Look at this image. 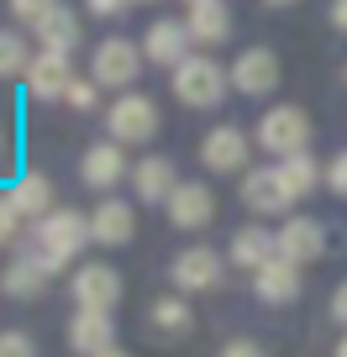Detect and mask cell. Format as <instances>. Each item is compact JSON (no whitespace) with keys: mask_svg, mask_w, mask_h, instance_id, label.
<instances>
[{"mask_svg":"<svg viewBox=\"0 0 347 357\" xmlns=\"http://www.w3.org/2000/svg\"><path fill=\"white\" fill-rule=\"evenodd\" d=\"M242 205L258 211V215H279V211L295 205V195L284 190L279 168H247V174H242Z\"/></svg>","mask_w":347,"mask_h":357,"instance_id":"cell-12","label":"cell"},{"mask_svg":"<svg viewBox=\"0 0 347 357\" xmlns=\"http://www.w3.org/2000/svg\"><path fill=\"white\" fill-rule=\"evenodd\" d=\"M190 6H200V0H190Z\"/></svg>","mask_w":347,"mask_h":357,"instance_id":"cell-41","label":"cell"},{"mask_svg":"<svg viewBox=\"0 0 347 357\" xmlns=\"http://www.w3.org/2000/svg\"><path fill=\"white\" fill-rule=\"evenodd\" d=\"M142 63H147L142 43H132V37H105V43L90 53V79L101 89H126V84H137Z\"/></svg>","mask_w":347,"mask_h":357,"instance_id":"cell-5","label":"cell"},{"mask_svg":"<svg viewBox=\"0 0 347 357\" xmlns=\"http://www.w3.org/2000/svg\"><path fill=\"white\" fill-rule=\"evenodd\" d=\"M132 236H137V215H132V205H126V200H101L90 211V242L126 247Z\"/></svg>","mask_w":347,"mask_h":357,"instance_id":"cell-15","label":"cell"},{"mask_svg":"<svg viewBox=\"0 0 347 357\" xmlns=\"http://www.w3.org/2000/svg\"><path fill=\"white\" fill-rule=\"evenodd\" d=\"M221 357H263V347L247 342V336H237V342H226V347H221Z\"/></svg>","mask_w":347,"mask_h":357,"instance_id":"cell-34","label":"cell"},{"mask_svg":"<svg viewBox=\"0 0 347 357\" xmlns=\"http://www.w3.org/2000/svg\"><path fill=\"white\" fill-rule=\"evenodd\" d=\"M27 84H32L37 100H64V89L74 84V68H68V58H64V53H32Z\"/></svg>","mask_w":347,"mask_h":357,"instance_id":"cell-19","label":"cell"},{"mask_svg":"<svg viewBox=\"0 0 347 357\" xmlns=\"http://www.w3.org/2000/svg\"><path fill=\"white\" fill-rule=\"evenodd\" d=\"M68 347H74L79 357H101L116 347V321L105 310H74V321H68Z\"/></svg>","mask_w":347,"mask_h":357,"instance_id":"cell-14","label":"cell"},{"mask_svg":"<svg viewBox=\"0 0 347 357\" xmlns=\"http://www.w3.org/2000/svg\"><path fill=\"white\" fill-rule=\"evenodd\" d=\"M47 279H53V273H47V268L37 263V252H32V247H27V252H16L11 263L0 268V289L11 294V300H37V294L47 289Z\"/></svg>","mask_w":347,"mask_h":357,"instance_id":"cell-17","label":"cell"},{"mask_svg":"<svg viewBox=\"0 0 347 357\" xmlns=\"http://www.w3.org/2000/svg\"><path fill=\"white\" fill-rule=\"evenodd\" d=\"M121 300V273L111 263H79L74 268V305L79 310H105Z\"/></svg>","mask_w":347,"mask_h":357,"instance_id":"cell-6","label":"cell"},{"mask_svg":"<svg viewBox=\"0 0 347 357\" xmlns=\"http://www.w3.org/2000/svg\"><path fill=\"white\" fill-rule=\"evenodd\" d=\"M147 326L163 331V336H184L195 326V315H190V305H184L179 294H163V300H153V310H147Z\"/></svg>","mask_w":347,"mask_h":357,"instance_id":"cell-26","label":"cell"},{"mask_svg":"<svg viewBox=\"0 0 347 357\" xmlns=\"http://www.w3.org/2000/svg\"><path fill=\"white\" fill-rule=\"evenodd\" d=\"M64 100L74 105V111H95V105H101V84H95V79H74V84L64 89Z\"/></svg>","mask_w":347,"mask_h":357,"instance_id":"cell-28","label":"cell"},{"mask_svg":"<svg viewBox=\"0 0 347 357\" xmlns=\"http://www.w3.org/2000/svg\"><path fill=\"white\" fill-rule=\"evenodd\" d=\"M0 357H37V342L27 331H0Z\"/></svg>","mask_w":347,"mask_h":357,"instance_id":"cell-30","label":"cell"},{"mask_svg":"<svg viewBox=\"0 0 347 357\" xmlns=\"http://www.w3.org/2000/svg\"><path fill=\"white\" fill-rule=\"evenodd\" d=\"M200 163L211 168V174H247V137L242 126H216V132L200 137Z\"/></svg>","mask_w":347,"mask_h":357,"instance_id":"cell-7","label":"cell"},{"mask_svg":"<svg viewBox=\"0 0 347 357\" xmlns=\"http://www.w3.org/2000/svg\"><path fill=\"white\" fill-rule=\"evenodd\" d=\"M132 6H153V0H132Z\"/></svg>","mask_w":347,"mask_h":357,"instance_id":"cell-40","label":"cell"},{"mask_svg":"<svg viewBox=\"0 0 347 357\" xmlns=\"http://www.w3.org/2000/svg\"><path fill=\"white\" fill-rule=\"evenodd\" d=\"M226 84H232V74L205 53H190L174 68V95H179V105H190V111H216V105L226 100Z\"/></svg>","mask_w":347,"mask_h":357,"instance_id":"cell-2","label":"cell"},{"mask_svg":"<svg viewBox=\"0 0 347 357\" xmlns=\"http://www.w3.org/2000/svg\"><path fill=\"white\" fill-rule=\"evenodd\" d=\"M168 221L179 231H200V226L216 221V195L205 190L200 178H179V190L168 195Z\"/></svg>","mask_w":347,"mask_h":357,"instance_id":"cell-9","label":"cell"},{"mask_svg":"<svg viewBox=\"0 0 347 357\" xmlns=\"http://www.w3.org/2000/svg\"><path fill=\"white\" fill-rule=\"evenodd\" d=\"M326 190H332V195H347V153H337L332 163H326Z\"/></svg>","mask_w":347,"mask_h":357,"instance_id":"cell-32","label":"cell"},{"mask_svg":"<svg viewBox=\"0 0 347 357\" xmlns=\"http://www.w3.org/2000/svg\"><path fill=\"white\" fill-rule=\"evenodd\" d=\"M332 26H337V32H347V0H332Z\"/></svg>","mask_w":347,"mask_h":357,"instance_id":"cell-36","label":"cell"},{"mask_svg":"<svg viewBox=\"0 0 347 357\" xmlns=\"http://www.w3.org/2000/svg\"><path fill=\"white\" fill-rule=\"evenodd\" d=\"M253 289H258L263 305H290V300H300V268L284 263V257H274L269 268L253 273Z\"/></svg>","mask_w":347,"mask_h":357,"instance_id":"cell-21","label":"cell"},{"mask_svg":"<svg viewBox=\"0 0 347 357\" xmlns=\"http://www.w3.org/2000/svg\"><path fill=\"white\" fill-rule=\"evenodd\" d=\"M79 178L90 184V190H116L121 178H132V163H126L121 142H95L79 163Z\"/></svg>","mask_w":347,"mask_h":357,"instance_id":"cell-13","label":"cell"},{"mask_svg":"<svg viewBox=\"0 0 347 357\" xmlns=\"http://www.w3.org/2000/svg\"><path fill=\"white\" fill-rule=\"evenodd\" d=\"M279 178H284V190H290L295 200H300V195H311L316 184L326 178V168L316 163L311 153H295V158H284V163H279Z\"/></svg>","mask_w":347,"mask_h":357,"instance_id":"cell-25","label":"cell"},{"mask_svg":"<svg viewBox=\"0 0 347 357\" xmlns=\"http://www.w3.org/2000/svg\"><path fill=\"white\" fill-rule=\"evenodd\" d=\"M232 89H242V95H274V89H279V58H274V47H247V53H237Z\"/></svg>","mask_w":347,"mask_h":357,"instance_id":"cell-11","label":"cell"},{"mask_svg":"<svg viewBox=\"0 0 347 357\" xmlns=\"http://www.w3.org/2000/svg\"><path fill=\"white\" fill-rule=\"evenodd\" d=\"M53 6H58V0H11V16H16V22H27V26L37 32V26L47 22V11H53Z\"/></svg>","mask_w":347,"mask_h":357,"instance_id":"cell-29","label":"cell"},{"mask_svg":"<svg viewBox=\"0 0 347 357\" xmlns=\"http://www.w3.org/2000/svg\"><path fill=\"white\" fill-rule=\"evenodd\" d=\"M27 68H32V47H27L22 32H0V79H22Z\"/></svg>","mask_w":347,"mask_h":357,"instance_id":"cell-27","label":"cell"},{"mask_svg":"<svg viewBox=\"0 0 347 357\" xmlns=\"http://www.w3.org/2000/svg\"><path fill=\"white\" fill-rule=\"evenodd\" d=\"M274 257H279V236L263 231V226H242V231L232 236V263H237V268H247V273L269 268Z\"/></svg>","mask_w":347,"mask_h":357,"instance_id":"cell-22","label":"cell"},{"mask_svg":"<svg viewBox=\"0 0 347 357\" xmlns=\"http://www.w3.org/2000/svg\"><path fill=\"white\" fill-rule=\"evenodd\" d=\"M174 190H179V174H174L168 158H142V163H132V195L142 205H168Z\"/></svg>","mask_w":347,"mask_h":357,"instance_id":"cell-16","label":"cell"},{"mask_svg":"<svg viewBox=\"0 0 347 357\" xmlns=\"http://www.w3.org/2000/svg\"><path fill=\"white\" fill-rule=\"evenodd\" d=\"M37 43H43V53H74L79 47V16H74V6H53L47 11V22L37 26Z\"/></svg>","mask_w":347,"mask_h":357,"instance_id":"cell-24","label":"cell"},{"mask_svg":"<svg viewBox=\"0 0 347 357\" xmlns=\"http://www.w3.org/2000/svg\"><path fill=\"white\" fill-rule=\"evenodd\" d=\"M6 195H11V205H16V215H22V221H43V215L58 211V205H53V184H47L43 174H22Z\"/></svg>","mask_w":347,"mask_h":357,"instance_id":"cell-23","label":"cell"},{"mask_svg":"<svg viewBox=\"0 0 347 357\" xmlns=\"http://www.w3.org/2000/svg\"><path fill=\"white\" fill-rule=\"evenodd\" d=\"M101 357H132V352H121V347H111V352H101Z\"/></svg>","mask_w":347,"mask_h":357,"instance_id":"cell-37","label":"cell"},{"mask_svg":"<svg viewBox=\"0 0 347 357\" xmlns=\"http://www.w3.org/2000/svg\"><path fill=\"white\" fill-rule=\"evenodd\" d=\"M16 231H22V215H16L11 195H0V247H6V242H16Z\"/></svg>","mask_w":347,"mask_h":357,"instance_id":"cell-31","label":"cell"},{"mask_svg":"<svg viewBox=\"0 0 347 357\" xmlns=\"http://www.w3.org/2000/svg\"><path fill=\"white\" fill-rule=\"evenodd\" d=\"M126 6H132V0H84V11H90V16H121Z\"/></svg>","mask_w":347,"mask_h":357,"instance_id":"cell-33","label":"cell"},{"mask_svg":"<svg viewBox=\"0 0 347 357\" xmlns=\"http://www.w3.org/2000/svg\"><path fill=\"white\" fill-rule=\"evenodd\" d=\"M184 26H190V43L216 47V43L232 37V11H226V0H200V6H190Z\"/></svg>","mask_w":347,"mask_h":357,"instance_id":"cell-20","label":"cell"},{"mask_svg":"<svg viewBox=\"0 0 347 357\" xmlns=\"http://www.w3.org/2000/svg\"><path fill=\"white\" fill-rule=\"evenodd\" d=\"M142 58H147V63H158V68H179L184 58H190V26L158 16V22L142 32Z\"/></svg>","mask_w":347,"mask_h":357,"instance_id":"cell-10","label":"cell"},{"mask_svg":"<svg viewBox=\"0 0 347 357\" xmlns=\"http://www.w3.org/2000/svg\"><path fill=\"white\" fill-rule=\"evenodd\" d=\"M174 284H179L184 294H205V289H216L221 284V273H226V263H221V252H211V247H184L179 257H174Z\"/></svg>","mask_w":347,"mask_h":357,"instance_id":"cell-8","label":"cell"},{"mask_svg":"<svg viewBox=\"0 0 347 357\" xmlns=\"http://www.w3.org/2000/svg\"><path fill=\"white\" fill-rule=\"evenodd\" d=\"M84 247H90V215H79V211H53L32 226V252L47 273L68 268Z\"/></svg>","mask_w":347,"mask_h":357,"instance_id":"cell-1","label":"cell"},{"mask_svg":"<svg viewBox=\"0 0 347 357\" xmlns=\"http://www.w3.org/2000/svg\"><path fill=\"white\" fill-rule=\"evenodd\" d=\"M158 126H163V116H158V105L147 100V95H116V105L105 111V132H111V142H121V147L153 142Z\"/></svg>","mask_w":347,"mask_h":357,"instance_id":"cell-4","label":"cell"},{"mask_svg":"<svg viewBox=\"0 0 347 357\" xmlns=\"http://www.w3.org/2000/svg\"><path fill=\"white\" fill-rule=\"evenodd\" d=\"M326 252V231L311 221V215H295V221H284V231H279V257L284 263H316V257Z\"/></svg>","mask_w":347,"mask_h":357,"instance_id":"cell-18","label":"cell"},{"mask_svg":"<svg viewBox=\"0 0 347 357\" xmlns=\"http://www.w3.org/2000/svg\"><path fill=\"white\" fill-rule=\"evenodd\" d=\"M269 6H295V0H269Z\"/></svg>","mask_w":347,"mask_h":357,"instance_id":"cell-39","label":"cell"},{"mask_svg":"<svg viewBox=\"0 0 347 357\" xmlns=\"http://www.w3.org/2000/svg\"><path fill=\"white\" fill-rule=\"evenodd\" d=\"M332 315L347 326V284H337V294H332Z\"/></svg>","mask_w":347,"mask_h":357,"instance_id":"cell-35","label":"cell"},{"mask_svg":"<svg viewBox=\"0 0 347 357\" xmlns=\"http://www.w3.org/2000/svg\"><path fill=\"white\" fill-rule=\"evenodd\" d=\"M258 147L274 153L279 163L295 158V153H311V116H305L300 105H274V111H263V121H258Z\"/></svg>","mask_w":347,"mask_h":357,"instance_id":"cell-3","label":"cell"},{"mask_svg":"<svg viewBox=\"0 0 347 357\" xmlns=\"http://www.w3.org/2000/svg\"><path fill=\"white\" fill-rule=\"evenodd\" d=\"M337 357H347V336H342V342H337Z\"/></svg>","mask_w":347,"mask_h":357,"instance_id":"cell-38","label":"cell"}]
</instances>
